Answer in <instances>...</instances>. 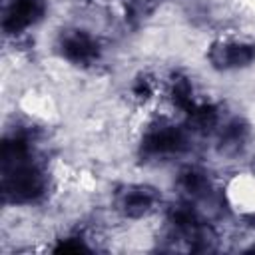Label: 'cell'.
I'll return each mask as SVG.
<instances>
[{"instance_id": "1", "label": "cell", "mask_w": 255, "mask_h": 255, "mask_svg": "<svg viewBox=\"0 0 255 255\" xmlns=\"http://www.w3.org/2000/svg\"><path fill=\"white\" fill-rule=\"evenodd\" d=\"M205 78L233 82L255 74V28L241 20L221 22L211 28L199 50Z\"/></svg>"}, {"instance_id": "2", "label": "cell", "mask_w": 255, "mask_h": 255, "mask_svg": "<svg viewBox=\"0 0 255 255\" xmlns=\"http://www.w3.org/2000/svg\"><path fill=\"white\" fill-rule=\"evenodd\" d=\"M219 205L229 219L255 223V165H237L219 175Z\"/></svg>"}, {"instance_id": "3", "label": "cell", "mask_w": 255, "mask_h": 255, "mask_svg": "<svg viewBox=\"0 0 255 255\" xmlns=\"http://www.w3.org/2000/svg\"><path fill=\"white\" fill-rule=\"evenodd\" d=\"M76 2H84V0H70V4H76Z\"/></svg>"}, {"instance_id": "4", "label": "cell", "mask_w": 255, "mask_h": 255, "mask_svg": "<svg viewBox=\"0 0 255 255\" xmlns=\"http://www.w3.org/2000/svg\"><path fill=\"white\" fill-rule=\"evenodd\" d=\"M253 165H255V161H253Z\"/></svg>"}]
</instances>
